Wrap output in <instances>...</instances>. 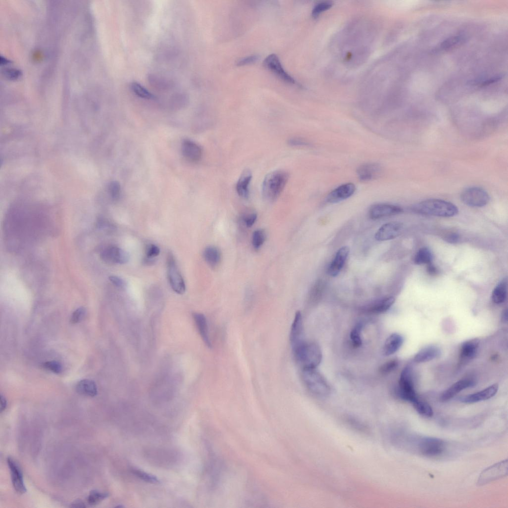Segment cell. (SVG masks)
I'll list each match as a JSON object with an SVG mask.
<instances>
[{
	"label": "cell",
	"mask_w": 508,
	"mask_h": 508,
	"mask_svg": "<svg viewBox=\"0 0 508 508\" xmlns=\"http://www.w3.org/2000/svg\"><path fill=\"white\" fill-rule=\"evenodd\" d=\"M292 348L295 359L302 369H316L320 364L322 352L317 344L303 341Z\"/></svg>",
	"instance_id": "cell-1"
},
{
	"label": "cell",
	"mask_w": 508,
	"mask_h": 508,
	"mask_svg": "<svg viewBox=\"0 0 508 508\" xmlns=\"http://www.w3.org/2000/svg\"><path fill=\"white\" fill-rule=\"evenodd\" d=\"M412 211L416 213L442 217L456 215L458 209L454 204L440 199H429L414 205Z\"/></svg>",
	"instance_id": "cell-2"
},
{
	"label": "cell",
	"mask_w": 508,
	"mask_h": 508,
	"mask_svg": "<svg viewBox=\"0 0 508 508\" xmlns=\"http://www.w3.org/2000/svg\"><path fill=\"white\" fill-rule=\"evenodd\" d=\"M289 179V174L284 170H276L265 177L262 184V195L267 201L272 202L280 196Z\"/></svg>",
	"instance_id": "cell-3"
},
{
	"label": "cell",
	"mask_w": 508,
	"mask_h": 508,
	"mask_svg": "<svg viewBox=\"0 0 508 508\" xmlns=\"http://www.w3.org/2000/svg\"><path fill=\"white\" fill-rule=\"evenodd\" d=\"M302 376L305 385L313 394L320 397H327L330 394L329 385L316 369H302Z\"/></svg>",
	"instance_id": "cell-4"
},
{
	"label": "cell",
	"mask_w": 508,
	"mask_h": 508,
	"mask_svg": "<svg viewBox=\"0 0 508 508\" xmlns=\"http://www.w3.org/2000/svg\"><path fill=\"white\" fill-rule=\"evenodd\" d=\"M399 396L402 400L411 403L418 399L414 388L412 369L410 366L404 368L399 382Z\"/></svg>",
	"instance_id": "cell-5"
},
{
	"label": "cell",
	"mask_w": 508,
	"mask_h": 508,
	"mask_svg": "<svg viewBox=\"0 0 508 508\" xmlns=\"http://www.w3.org/2000/svg\"><path fill=\"white\" fill-rule=\"evenodd\" d=\"M460 199L461 201L468 206L480 208L489 203L490 196L482 188L472 187L464 190L460 195Z\"/></svg>",
	"instance_id": "cell-6"
},
{
	"label": "cell",
	"mask_w": 508,
	"mask_h": 508,
	"mask_svg": "<svg viewBox=\"0 0 508 508\" xmlns=\"http://www.w3.org/2000/svg\"><path fill=\"white\" fill-rule=\"evenodd\" d=\"M167 268L168 278L172 290L179 294H183L186 291V284L171 254L167 258Z\"/></svg>",
	"instance_id": "cell-7"
},
{
	"label": "cell",
	"mask_w": 508,
	"mask_h": 508,
	"mask_svg": "<svg viewBox=\"0 0 508 508\" xmlns=\"http://www.w3.org/2000/svg\"><path fill=\"white\" fill-rule=\"evenodd\" d=\"M263 64L266 68L285 82L290 84H295L294 79L285 70L279 57L275 54L268 55L265 59Z\"/></svg>",
	"instance_id": "cell-8"
},
{
	"label": "cell",
	"mask_w": 508,
	"mask_h": 508,
	"mask_svg": "<svg viewBox=\"0 0 508 508\" xmlns=\"http://www.w3.org/2000/svg\"><path fill=\"white\" fill-rule=\"evenodd\" d=\"M445 449V442L437 438L427 437L423 439L419 444L421 453L429 457L441 455Z\"/></svg>",
	"instance_id": "cell-9"
},
{
	"label": "cell",
	"mask_w": 508,
	"mask_h": 508,
	"mask_svg": "<svg viewBox=\"0 0 508 508\" xmlns=\"http://www.w3.org/2000/svg\"><path fill=\"white\" fill-rule=\"evenodd\" d=\"M403 229L402 223L399 222H390L383 225L378 229L375 238L379 241H390L400 236Z\"/></svg>",
	"instance_id": "cell-10"
},
{
	"label": "cell",
	"mask_w": 508,
	"mask_h": 508,
	"mask_svg": "<svg viewBox=\"0 0 508 508\" xmlns=\"http://www.w3.org/2000/svg\"><path fill=\"white\" fill-rule=\"evenodd\" d=\"M101 257L104 262L109 264H124L129 260L128 254L115 246L104 248L101 253Z\"/></svg>",
	"instance_id": "cell-11"
},
{
	"label": "cell",
	"mask_w": 508,
	"mask_h": 508,
	"mask_svg": "<svg viewBox=\"0 0 508 508\" xmlns=\"http://www.w3.org/2000/svg\"><path fill=\"white\" fill-rule=\"evenodd\" d=\"M507 473L508 461L506 460L484 470L480 476L479 483L486 484L507 475Z\"/></svg>",
	"instance_id": "cell-12"
},
{
	"label": "cell",
	"mask_w": 508,
	"mask_h": 508,
	"mask_svg": "<svg viewBox=\"0 0 508 508\" xmlns=\"http://www.w3.org/2000/svg\"><path fill=\"white\" fill-rule=\"evenodd\" d=\"M403 210L399 206L388 204H378L369 209V216L373 219H378L401 214Z\"/></svg>",
	"instance_id": "cell-13"
},
{
	"label": "cell",
	"mask_w": 508,
	"mask_h": 508,
	"mask_svg": "<svg viewBox=\"0 0 508 508\" xmlns=\"http://www.w3.org/2000/svg\"><path fill=\"white\" fill-rule=\"evenodd\" d=\"M12 481L15 490L20 494H25L27 492L23 475L19 464L15 459L11 457L7 458Z\"/></svg>",
	"instance_id": "cell-14"
},
{
	"label": "cell",
	"mask_w": 508,
	"mask_h": 508,
	"mask_svg": "<svg viewBox=\"0 0 508 508\" xmlns=\"http://www.w3.org/2000/svg\"><path fill=\"white\" fill-rule=\"evenodd\" d=\"M356 187L352 183L342 185L333 190L327 196L326 201L331 204H335L351 197L355 193Z\"/></svg>",
	"instance_id": "cell-15"
},
{
	"label": "cell",
	"mask_w": 508,
	"mask_h": 508,
	"mask_svg": "<svg viewBox=\"0 0 508 508\" xmlns=\"http://www.w3.org/2000/svg\"><path fill=\"white\" fill-rule=\"evenodd\" d=\"M382 172L381 166L376 163H367L361 165L357 169L359 179L362 181H372L378 178Z\"/></svg>",
	"instance_id": "cell-16"
},
{
	"label": "cell",
	"mask_w": 508,
	"mask_h": 508,
	"mask_svg": "<svg viewBox=\"0 0 508 508\" xmlns=\"http://www.w3.org/2000/svg\"><path fill=\"white\" fill-rule=\"evenodd\" d=\"M349 251L348 246H343L338 251L328 269V272L330 276L336 277L339 275L345 265Z\"/></svg>",
	"instance_id": "cell-17"
},
{
	"label": "cell",
	"mask_w": 508,
	"mask_h": 508,
	"mask_svg": "<svg viewBox=\"0 0 508 508\" xmlns=\"http://www.w3.org/2000/svg\"><path fill=\"white\" fill-rule=\"evenodd\" d=\"M181 150L183 156L192 162H198L202 157L203 151L201 147L195 142L188 139L183 141Z\"/></svg>",
	"instance_id": "cell-18"
},
{
	"label": "cell",
	"mask_w": 508,
	"mask_h": 508,
	"mask_svg": "<svg viewBox=\"0 0 508 508\" xmlns=\"http://www.w3.org/2000/svg\"><path fill=\"white\" fill-rule=\"evenodd\" d=\"M498 389V385L495 384L479 392L461 397L459 400L466 403L486 401L493 397L497 394Z\"/></svg>",
	"instance_id": "cell-19"
},
{
	"label": "cell",
	"mask_w": 508,
	"mask_h": 508,
	"mask_svg": "<svg viewBox=\"0 0 508 508\" xmlns=\"http://www.w3.org/2000/svg\"><path fill=\"white\" fill-rule=\"evenodd\" d=\"M480 343L479 339H474L466 341L461 345L459 353L460 363H467L476 357Z\"/></svg>",
	"instance_id": "cell-20"
},
{
	"label": "cell",
	"mask_w": 508,
	"mask_h": 508,
	"mask_svg": "<svg viewBox=\"0 0 508 508\" xmlns=\"http://www.w3.org/2000/svg\"><path fill=\"white\" fill-rule=\"evenodd\" d=\"M303 319L300 311H297L294 320L290 336V340L293 347L304 341Z\"/></svg>",
	"instance_id": "cell-21"
},
{
	"label": "cell",
	"mask_w": 508,
	"mask_h": 508,
	"mask_svg": "<svg viewBox=\"0 0 508 508\" xmlns=\"http://www.w3.org/2000/svg\"><path fill=\"white\" fill-rule=\"evenodd\" d=\"M476 382L470 379L461 380L455 383L442 394L440 400L442 401H447L461 391L466 389L473 387L476 385Z\"/></svg>",
	"instance_id": "cell-22"
},
{
	"label": "cell",
	"mask_w": 508,
	"mask_h": 508,
	"mask_svg": "<svg viewBox=\"0 0 508 508\" xmlns=\"http://www.w3.org/2000/svg\"><path fill=\"white\" fill-rule=\"evenodd\" d=\"M395 302L393 297H388L377 300L363 308L366 312L381 314L387 312Z\"/></svg>",
	"instance_id": "cell-23"
},
{
	"label": "cell",
	"mask_w": 508,
	"mask_h": 508,
	"mask_svg": "<svg viewBox=\"0 0 508 508\" xmlns=\"http://www.w3.org/2000/svg\"><path fill=\"white\" fill-rule=\"evenodd\" d=\"M404 342L403 337L398 334L391 335L386 340L383 348V354L390 356L397 352L402 346Z\"/></svg>",
	"instance_id": "cell-24"
},
{
	"label": "cell",
	"mask_w": 508,
	"mask_h": 508,
	"mask_svg": "<svg viewBox=\"0 0 508 508\" xmlns=\"http://www.w3.org/2000/svg\"><path fill=\"white\" fill-rule=\"evenodd\" d=\"M252 178L250 170L245 169L241 174L237 184V191L241 198L247 199L250 194V184Z\"/></svg>",
	"instance_id": "cell-25"
},
{
	"label": "cell",
	"mask_w": 508,
	"mask_h": 508,
	"mask_svg": "<svg viewBox=\"0 0 508 508\" xmlns=\"http://www.w3.org/2000/svg\"><path fill=\"white\" fill-rule=\"evenodd\" d=\"M441 353L439 348L434 346H428L417 353L414 357V361L417 363L428 362L439 357Z\"/></svg>",
	"instance_id": "cell-26"
},
{
	"label": "cell",
	"mask_w": 508,
	"mask_h": 508,
	"mask_svg": "<svg viewBox=\"0 0 508 508\" xmlns=\"http://www.w3.org/2000/svg\"><path fill=\"white\" fill-rule=\"evenodd\" d=\"M193 318L198 331L204 343L209 348L212 347L209 333L207 321L204 315L199 313L193 314Z\"/></svg>",
	"instance_id": "cell-27"
},
{
	"label": "cell",
	"mask_w": 508,
	"mask_h": 508,
	"mask_svg": "<svg viewBox=\"0 0 508 508\" xmlns=\"http://www.w3.org/2000/svg\"><path fill=\"white\" fill-rule=\"evenodd\" d=\"M76 391L80 395L94 397L98 394L96 384L93 381L84 379L80 381L76 385Z\"/></svg>",
	"instance_id": "cell-28"
},
{
	"label": "cell",
	"mask_w": 508,
	"mask_h": 508,
	"mask_svg": "<svg viewBox=\"0 0 508 508\" xmlns=\"http://www.w3.org/2000/svg\"><path fill=\"white\" fill-rule=\"evenodd\" d=\"M205 261L212 267L218 266L221 260V254L219 249L215 246L207 247L204 252Z\"/></svg>",
	"instance_id": "cell-29"
},
{
	"label": "cell",
	"mask_w": 508,
	"mask_h": 508,
	"mask_svg": "<svg viewBox=\"0 0 508 508\" xmlns=\"http://www.w3.org/2000/svg\"><path fill=\"white\" fill-rule=\"evenodd\" d=\"M507 296V280L503 279L495 287L492 294V299L495 304L504 303Z\"/></svg>",
	"instance_id": "cell-30"
},
{
	"label": "cell",
	"mask_w": 508,
	"mask_h": 508,
	"mask_svg": "<svg viewBox=\"0 0 508 508\" xmlns=\"http://www.w3.org/2000/svg\"><path fill=\"white\" fill-rule=\"evenodd\" d=\"M433 261V254L431 250L427 247H424L419 250L414 259V262L418 265L429 264Z\"/></svg>",
	"instance_id": "cell-31"
},
{
	"label": "cell",
	"mask_w": 508,
	"mask_h": 508,
	"mask_svg": "<svg viewBox=\"0 0 508 508\" xmlns=\"http://www.w3.org/2000/svg\"><path fill=\"white\" fill-rule=\"evenodd\" d=\"M415 410L423 416L431 418L433 415V411L431 406L427 402L421 401L418 398L411 403Z\"/></svg>",
	"instance_id": "cell-32"
},
{
	"label": "cell",
	"mask_w": 508,
	"mask_h": 508,
	"mask_svg": "<svg viewBox=\"0 0 508 508\" xmlns=\"http://www.w3.org/2000/svg\"><path fill=\"white\" fill-rule=\"evenodd\" d=\"M131 89L138 97L144 99L153 100L155 96L143 85L137 82H133L131 84Z\"/></svg>",
	"instance_id": "cell-33"
},
{
	"label": "cell",
	"mask_w": 508,
	"mask_h": 508,
	"mask_svg": "<svg viewBox=\"0 0 508 508\" xmlns=\"http://www.w3.org/2000/svg\"><path fill=\"white\" fill-rule=\"evenodd\" d=\"M464 41V38L462 36H453L442 42L439 46V49L441 51H448L462 43Z\"/></svg>",
	"instance_id": "cell-34"
},
{
	"label": "cell",
	"mask_w": 508,
	"mask_h": 508,
	"mask_svg": "<svg viewBox=\"0 0 508 508\" xmlns=\"http://www.w3.org/2000/svg\"><path fill=\"white\" fill-rule=\"evenodd\" d=\"M363 329V323L359 322L351 331L350 337L352 345L355 348L360 347L362 344L361 332Z\"/></svg>",
	"instance_id": "cell-35"
},
{
	"label": "cell",
	"mask_w": 508,
	"mask_h": 508,
	"mask_svg": "<svg viewBox=\"0 0 508 508\" xmlns=\"http://www.w3.org/2000/svg\"><path fill=\"white\" fill-rule=\"evenodd\" d=\"M108 496V493L100 492L96 490H92L88 496L87 502L90 505H96L107 499Z\"/></svg>",
	"instance_id": "cell-36"
},
{
	"label": "cell",
	"mask_w": 508,
	"mask_h": 508,
	"mask_svg": "<svg viewBox=\"0 0 508 508\" xmlns=\"http://www.w3.org/2000/svg\"><path fill=\"white\" fill-rule=\"evenodd\" d=\"M131 472L135 476L147 482L152 484H158L160 480L155 476L149 474L142 470L132 469Z\"/></svg>",
	"instance_id": "cell-37"
},
{
	"label": "cell",
	"mask_w": 508,
	"mask_h": 508,
	"mask_svg": "<svg viewBox=\"0 0 508 508\" xmlns=\"http://www.w3.org/2000/svg\"><path fill=\"white\" fill-rule=\"evenodd\" d=\"M266 239V235L263 229H258L255 231L252 237V244L255 249H259L264 244Z\"/></svg>",
	"instance_id": "cell-38"
},
{
	"label": "cell",
	"mask_w": 508,
	"mask_h": 508,
	"mask_svg": "<svg viewBox=\"0 0 508 508\" xmlns=\"http://www.w3.org/2000/svg\"><path fill=\"white\" fill-rule=\"evenodd\" d=\"M399 364V362L397 359L388 361L380 367L379 372L383 375L389 374L395 370Z\"/></svg>",
	"instance_id": "cell-39"
},
{
	"label": "cell",
	"mask_w": 508,
	"mask_h": 508,
	"mask_svg": "<svg viewBox=\"0 0 508 508\" xmlns=\"http://www.w3.org/2000/svg\"><path fill=\"white\" fill-rule=\"evenodd\" d=\"M109 192L111 198L114 201L119 199L121 195V188L118 181H112L109 184Z\"/></svg>",
	"instance_id": "cell-40"
},
{
	"label": "cell",
	"mask_w": 508,
	"mask_h": 508,
	"mask_svg": "<svg viewBox=\"0 0 508 508\" xmlns=\"http://www.w3.org/2000/svg\"><path fill=\"white\" fill-rule=\"evenodd\" d=\"M333 6L331 2H324L318 4L314 8L312 15L313 18L316 19L322 13L330 9Z\"/></svg>",
	"instance_id": "cell-41"
},
{
	"label": "cell",
	"mask_w": 508,
	"mask_h": 508,
	"mask_svg": "<svg viewBox=\"0 0 508 508\" xmlns=\"http://www.w3.org/2000/svg\"><path fill=\"white\" fill-rule=\"evenodd\" d=\"M42 367L54 374H59L62 371V366L60 363L55 361L45 362Z\"/></svg>",
	"instance_id": "cell-42"
},
{
	"label": "cell",
	"mask_w": 508,
	"mask_h": 508,
	"mask_svg": "<svg viewBox=\"0 0 508 508\" xmlns=\"http://www.w3.org/2000/svg\"><path fill=\"white\" fill-rule=\"evenodd\" d=\"M86 315V309L84 307H80L72 314L70 322L73 324H77L82 321Z\"/></svg>",
	"instance_id": "cell-43"
},
{
	"label": "cell",
	"mask_w": 508,
	"mask_h": 508,
	"mask_svg": "<svg viewBox=\"0 0 508 508\" xmlns=\"http://www.w3.org/2000/svg\"><path fill=\"white\" fill-rule=\"evenodd\" d=\"M323 286H324L321 280L317 282L311 291L310 295L311 300H316L321 296L323 290Z\"/></svg>",
	"instance_id": "cell-44"
},
{
	"label": "cell",
	"mask_w": 508,
	"mask_h": 508,
	"mask_svg": "<svg viewBox=\"0 0 508 508\" xmlns=\"http://www.w3.org/2000/svg\"><path fill=\"white\" fill-rule=\"evenodd\" d=\"M290 146L294 147H307L310 146V143L304 138L301 137L291 138L288 141Z\"/></svg>",
	"instance_id": "cell-45"
},
{
	"label": "cell",
	"mask_w": 508,
	"mask_h": 508,
	"mask_svg": "<svg viewBox=\"0 0 508 508\" xmlns=\"http://www.w3.org/2000/svg\"><path fill=\"white\" fill-rule=\"evenodd\" d=\"M146 253L148 258H154L158 256L160 253V248L154 244H148L146 246Z\"/></svg>",
	"instance_id": "cell-46"
},
{
	"label": "cell",
	"mask_w": 508,
	"mask_h": 508,
	"mask_svg": "<svg viewBox=\"0 0 508 508\" xmlns=\"http://www.w3.org/2000/svg\"><path fill=\"white\" fill-rule=\"evenodd\" d=\"M109 280L113 285L118 288L125 289L127 288V285L126 282L118 276L115 275L110 276Z\"/></svg>",
	"instance_id": "cell-47"
},
{
	"label": "cell",
	"mask_w": 508,
	"mask_h": 508,
	"mask_svg": "<svg viewBox=\"0 0 508 508\" xmlns=\"http://www.w3.org/2000/svg\"><path fill=\"white\" fill-rule=\"evenodd\" d=\"M259 56L258 55H252L245 57L240 60L237 63V65L239 66H245L255 63L259 60Z\"/></svg>",
	"instance_id": "cell-48"
},
{
	"label": "cell",
	"mask_w": 508,
	"mask_h": 508,
	"mask_svg": "<svg viewBox=\"0 0 508 508\" xmlns=\"http://www.w3.org/2000/svg\"><path fill=\"white\" fill-rule=\"evenodd\" d=\"M257 218V214L252 213L245 216L244 220L247 227H251L255 222Z\"/></svg>",
	"instance_id": "cell-49"
},
{
	"label": "cell",
	"mask_w": 508,
	"mask_h": 508,
	"mask_svg": "<svg viewBox=\"0 0 508 508\" xmlns=\"http://www.w3.org/2000/svg\"><path fill=\"white\" fill-rule=\"evenodd\" d=\"M459 240L460 238L459 235L455 233L448 235L445 239L446 241L452 244L457 243L459 241Z\"/></svg>",
	"instance_id": "cell-50"
},
{
	"label": "cell",
	"mask_w": 508,
	"mask_h": 508,
	"mask_svg": "<svg viewBox=\"0 0 508 508\" xmlns=\"http://www.w3.org/2000/svg\"><path fill=\"white\" fill-rule=\"evenodd\" d=\"M501 79H502V77L501 76H496V77H494L490 78L489 79H487V80L482 81V82L480 83V86H487V85H491L492 84H493L494 83H496V82L499 81L500 80H501Z\"/></svg>",
	"instance_id": "cell-51"
},
{
	"label": "cell",
	"mask_w": 508,
	"mask_h": 508,
	"mask_svg": "<svg viewBox=\"0 0 508 508\" xmlns=\"http://www.w3.org/2000/svg\"><path fill=\"white\" fill-rule=\"evenodd\" d=\"M427 271L429 274L432 275H436L438 273V270L437 267L432 263L428 265Z\"/></svg>",
	"instance_id": "cell-52"
},
{
	"label": "cell",
	"mask_w": 508,
	"mask_h": 508,
	"mask_svg": "<svg viewBox=\"0 0 508 508\" xmlns=\"http://www.w3.org/2000/svg\"><path fill=\"white\" fill-rule=\"evenodd\" d=\"M0 401H1V412H3L6 409L7 405V400L4 396L1 395L0 397Z\"/></svg>",
	"instance_id": "cell-53"
},
{
	"label": "cell",
	"mask_w": 508,
	"mask_h": 508,
	"mask_svg": "<svg viewBox=\"0 0 508 508\" xmlns=\"http://www.w3.org/2000/svg\"><path fill=\"white\" fill-rule=\"evenodd\" d=\"M71 507L73 508H84L86 507L85 504L80 500L75 501L72 504H71Z\"/></svg>",
	"instance_id": "cell-54"
},
{
	"label": "cell",
	"mask_w": 508,
	"mask_h": 508,
	"mask_svg": "<svg viewBox=\"0 0 508 508\" xmlns=\"http://www.w3.org/2000/svg\"><path fill=\"white\" fill-rule=\"evenodd\" d=\"M501 320H502V321L503 322H507V321H508V310H507V309L503 311V312L502 313V314Z\"/></svg>",
	"instance_id": "cell-55"
}]
</instances>
